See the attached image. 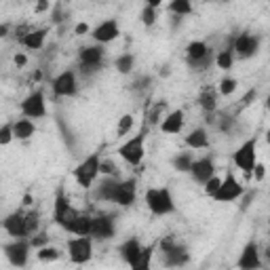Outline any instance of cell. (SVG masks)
<instances>
[{
    "instance_id": "6da1fadb",
    "label": "cell",
    "mask_w": 270,
    "mask_h": 270,
    "mask_svg": "<svg viewBox=\"0 0 270 270\" xmlns=\"http://www.w3.org/2000/svg\"><path fill=\"white\" fill-rule=\"evenodd\" d=\"M232 161L247 177H253V167L258 165V137L253 135V137L243 141L237 148V152L232 154Z\"/></svg>"
},
{
    "instance_id": "7a4b0ae2",
    "label": "cell",
    "mask_w": 270,
    "mask_h": 270,
    "mask_svg": "<svg viewBox=\"0 0 270 270\" xmlns=\"http://www.w3.org/2000/svg\"><path fill=\"white\" fill-rule=\"evenodd\" d=\"M146 207L154 216H169L175 211V201L169 188H148L146 190Z\"/></svg>"
},
{
    "instance_id": "3957f363",
    "label": "cell",
    "mask_w": 270,
    "mask_h": 270,
    "mask_svg": "<svg viewBox=\"0 0 270 270\" xmlns=\"http://www.w3.org/2000/svg\"><path fill=\"white\" fill-rule=\"evenodd\" d=\"M76 216H78V211L72 207V205H70L63 186H57V192H55V203H53V222L66 230L68 226L74 222Z\"/></svg>"
},
{
    "instance_id": "277c9868",
    "label": "cell",
    "mask_w": 270,
    "mask_h": 270,
    "mask_svg": "<svg viewBox=\"0 0 270 270\" xmlns=\"http://www.w3.org/2000/svg\"><path fill=\"white\" fill-rule=\"evenodd\" d=\"M78 61H81V72L84 76H91L102 70L104 66V49L102 45H93V47H82L78 49Z\"/></svg>"
},
{
    "instance_id": "5b68a950",
    "label": "cell",
    "mask_w": 270,
    "mask_h": 270,
    "mask_svg": "<svg viewBox=\"0 0 270 270\" xmlns=\"http://www.w3.org/2000/svg\"><path fill=\"white\" fill-rule=\"evenodd\" d=\"M99 165H102V156H99V152H93L91 156H87V159L74 169V177H76L78 186H82V188L93 186V182L99 175Z\"/></svg>"
},
{
    "instance_id": "8992f818",
    "label": "cell",
    "mask_w": 270,
    "mask_h": 270,
    "mask_svg": "<svg viewBox=\"0 0 270 270\" xmlns=\"http://www.w3.org/2000/svg\"><path fill=\"white\" fill-rule=\"evenodd\" d=\"M144 141H146V133L141 131V133H137L135 137H131L129 141H125V144L118 148V156L127 162V165H131V167L141 165V161H144V154H146Z\"/></svg>"
},
{
    "instance_id": "52a82bcc",
    "label": "cell",
    "mask_w": 270,
    "mask_h": 270,
    "mask_svg": "<svg viewBox=\"0 0 270 270\" xmlns=\"http://www.w3.org/2000/svg\"><path fill=\"white\" fill-rule=\"evenodd\" d=\"M68 253H70V260H72L74 264H84V262H89L91 255H93V237L87 234V237L70 239L68 241Z\"/></svg>"
},
{
    "instance_id": "ba28073f",
    "label": "cell",
    "mask_w": 270,
    "mask_h": 270,
    "mask_svg": "<svg viewBox=\"0 0 270 270\" xmlns=\"http://www.w3.org/2000/svg\"><path fill=\"white\" fill-rule=\"evenodd\" d=\"M228 45L234 49V55H239V57H243V59H249L258 53L260 36H253V34H249V32H243V34H239V36L234 34Z\"/></svg>"
},
{
    "instance_id": "9c48e42d",
    "label": "cell",
    "mask_w": 270,
    "mask_h": 270,
    "mask_svg": "<svg viewBox=\"0 0 270 270\" xmlns=\"http://www.w3.org/2000/svg\"><path fill=\"white\" fill-rule=\"evenodd\" d=\"M243 194H245V188L241 186V182H237V177L232 175V171H228L222 177V186H219L217 194L213 196V201H217V203H232V201H237V198H241Z\"/></svg>"
},
{
    "instance_id": "30bf717a",
    "label": "cell",
    "mask_w": 270,
    "mask_h": 270,
    "mask_svg": "<svg viewBox=\"0 0 270 270\" xmlns=\"http://www.w3.org/2000/svg\"><path fill=\"white\" fill-rule=\"evenodd\" d=\"M21 114L27 118H42L47 116V102L42 91H34L21 102Z\"/></svg>"
},
{
    "instance_id": "8fae6325",
    "label": "cell",
    "mask_w": 270,
    "mask_h": 270,
    "mask_svg": "<svg viewBox=\"0 0 270 270\" xmlns=\"http://www.w3.org/2000/svg\"><path fill=\"white\" fill-rule=\"evenodd\" d=\"M30 249H32L30 239H15V243L4 245V253H6V258H9V262L19 268H24L27 264V253H30Z\"/></svg>"
},
{
    "instance_id": "7c38bea8",
    "label": "cell",
    "mask_w": 270,
    "mask_h": 270,
    "mask_svg": "<svg viewBox=\"0 0 270 270\" xmlns=\"http://www.w3.org/2000/svg\"><path fill=\"white\" fill-rule=\"evenodd\" d=\"M51 84H53V93L57 97H72V95H76V91H78L76 72H74V70H66V72H61Z\"/></svg>"
},
{
    "instance_id": "4fadbf2b",
    "label": "cell",
    "mask_w": 270,
    "mask_h": 270,
    "mask_svg": "<svg viewBox=\"0 0 270 270\" xmlns=\"http://www.w3.org/2000/svg\"><path fill=\"white\" fill-rule=\"evenodd\" d=\"M114 217L110 213H99V216L93 217V226H91V237L97 241H108L114 237Z\"/></svg>"
},
{
    "instance_id": "5bb4252c",
    "label": "cell",
    "mask_w": 270,
    "mask_h": 270,
    "mask_svg": "<svg viewBox=\"0 0 270 270\" xmlns=\"http://www.w3.org/2000/svg\"><path fill=\"white\" fill-rule=\"evenodd\" d=\"M2 228L9 232L11 237H15V239H30V234H27V226H26V213L21 209L13 211L11 216L4 217Z\"/></svg>"
},
{
    "instance_id": "9a60e30c",
    "label": "cell",
    "mask_w": 270,
    "mask_h": 270,
    "mask_svg": "<svg viewBox=\"0 0 270 270\" xmlns=\"http://www.w3.org/2000/svg\"><path fill=\"white\" fill-rule=\"evenodd\" d=\"M118 34H120L118 21L116 19H106L95 27L93 32H91V36H93V40L99 42V45H108V42L118 38Z\"/></svg>"
},
{
    "instance_id": "2e32d148",
    "label": "cell",
    "mask_w": 270,
    "mask_h": 270,
    "mask_svg": "<svg viewBox=\"0 0 270 270\" xmlns=\"http://www.w3.org/2000/svg\"><path fill=\"white\" fill-rule=\"evenodd\" d=\"M237 266L243 268V270H253V268H262V266H264V264H262V260H260V247H258L255 241H249V243L243 247Z\"/></svg>"
},
{
    "instance_id": "e0dca14e",
    "label": "cell",
    "mask_w": 270,
    "mask_h": 270,
    "mask_svg": "<svg viewBox=\"0 0 270 270\" xmlns=\"http://www.w3.org/2000/svg\"><path fill=\"white\" fill-rule=\"evenodd\" d=\"M190 175H192V180L198 184H205L209 177L216 175V165H213L211 156L207 154V156H203V159L194 161L192 167H190Z\"/></svg>"
},
{
    "instance_id": "ac0fdd59",
    "label": "cell",
    "mask_w": 270,
    "mask_h": 270,
    "mask_svg": "<svg viewBox=\"0 0 270 270\" xmlns=\"http://www.w3.org/2000/svg\"><path fill=\"white\" fill-rule=\"evenodd\" d=\"M120 175H104L102 182L97 186V192H95V198L97 201H106V203H114V196H116V190H118V180Z\"/></svg>"
},
{
    "instance_id": "d6986e66",
    "label": "cell",
    "mask_w": 270,
    "mask_h": 270,
    "mask_svg": "<svg viewBox=\"0 0 270 270\" xmlns=\"http://www.w3.org/2000/svg\"><path fill=\"white\" fill-rule=\"evenodd\" d=\"M135 190H137V182L129 177V180H123L118 184V190H116V196H114V203L120 205V207H131L135 203Z\"/></svg>"
},
{
    "instance_id": "ffe728a7",
    "label": "cell",
    "mask_w": 270,
    "mask_h": 270,
    "mask_svg": "<svg viewBox=\"0 0 270 270\" xmlns=\"http://www.w3.org/2000/svg\"><path fill=\"white\" fill-rule=\"evenodd\" d=\"M141 249H144V247H141V243L133 237V239H127L125 243L118 247V253L123 255V260H125L131 268H135V264H137V260H139V255H141Z\"/></svg>"
},
{
    "instance_id": "44dd1931",
    "label": "cell",
    "mask_w": 270,
    "mask_h": 270,
    "mask_svg": "<svg viewBox=\"0 0 270 270\" xmlns=\"http://www.w3.org/2000/svg\"><path fill=\"white\" fill-rule=\"evenodd\" d=\"M182 127H184V112L182 110H173V112H169V114L162 118L161 131L169 133V135H175V133L182 131Z\"/></svg>"
},
{
    "instance_id": "7402d4cb",
    "label": "cell",
    "mask_w": 270,
    "mask_h": 270,
    "mask_svg": "<svg viewBox=\"0 0 270 270\" xmlns=\"http://www.w3.org/2000/svg\"><path fill=\"white\" fill-rule=\"evenodd\" d=\"M47 34H49V27H38V30H30L19 42H21V45H24L26 49H30V51H38V49H42V45H45Z\"/></svg>"
},
{
    "instance_id": "603a6c76",
    "label": "cell",
    "mask_w": 270,
    "mask_h": 270,
    "mask_svg": "<svg viewBox=\"0 0 270 270\" xmlns=\"http://www.w3.org/2000/svg\"><path fill=\"white\" fill-rule=\"evenodd\" d=\"M91 226H93V217L84 216V213H78L74 217V222L66 228V232L76 234V237H87V234H91Z\"/></svg>"
},
{
    "instance_id": "cb8c5ba5",
    "label": "cell",
    "mask_w": 270,
    "mask_h": 270,
    "mask_svg": "<svg viewBox=\"0 0 270 270\" xmlns=\"http://www.w3.org/2000/svg\"><path fill=\"white\" fill-rule=\"evenodd\" d=\"M186 146L190 150H205L209 148V135H207V129L205 127H196L192 133L186 135Z\"/></svg>"
},
{
    "instance_id": "d4e9b609",
    "label": "cell",
    "mask_w": 270,
    "mask_h": 270,
    "mask_svg": "<svg viewBox=\"0 0 270 270\" xmlns=\"http://www.w3.org/2000/svg\"><path fill=\"white\" fill-rule=\"evenodd\" d=\"M162 255H165V260H162V262H165V266H184V264H186V262L190 260L188 249H186L184 245H180V243H177L173 249L165 251Z\"/></svg>"
},
{
    "instance_id": "484cf974",
    "label": "cell",
    "mask_w": 270,
    "mask_h": 270,
    "mask_svg": "<svg viewBox=\"0 0 270 270\" xmlns=\"http://www.w3.org/2000/svg\"><path fill=\"white\" fill-rule=\"evenodd\" d=\"M209 53H211V49L207 47V42H203V40H192L186 47V57H188L190 66L196 63V61H201V59H205Z\"/></svg>"
},
{
    "instance_id": "4316f807",
    "label": "cell",
    "mask_w": 270,
    "mask_h": 270,
    "mask_svg": "<svg viewBox=\"0 0 270 270\" xmlns=\"http://www.w3.org/2000/svg\"><path fill=\"white\" fill-rule=\"evenodd\" d=\"M13 131H15V139H30L36 133V125L30 118H19L17 123H13Z\"/></svg>"
},
{
    "instance_id": "83f0119b",
    "label": "cell",
    "mask_w": 270,
    "mask_h": 270,
    "mask_svg": "<svg viewBox=\"0 0 270 270\" xmlns=\"http://www.w3.org/2000/svg\"><path fill=\"white\" fill-rule=\"evenodd\" d=\"M198 106L203 108V112H207V114H213V112L217 110V102H216V93L209 89L201 91V95H198Z\"/></svg>"
},
{
    "instance_id": "f1b7e54d",
    "label": "cell",
    "mask_w": 270,
    "mask_h": 270,
    "mask_svg": "<svg viewBox=\"0 0 270 270\" xmlns=\"http://www.w3.org/2000/svg\"><path fill=\"white\" fill-rule=\"evenodd\" d=\"M216 66L219 70H230L234 66V49L230 45L226 49H222V51L216 55Z\"/></svg>"
},
{
    "instance_id": "f546056e",
    "label": "cell",
    "mask_w": 270,
    "mask_h": 270,
    "mask_svg": "<svg viewBox=\"0 0 270 270\" xmlns=\"http://www.w3.org/2000/svg\"><path fill=\"white\" fill-rule=\"evenodd\" d=\"M173 169H177V171H182V173H190V167H192V162H194V159H192V152H180L177 156H173Z\"/></svg>"
},
{
    "instance_id": "4dcf8cb0",
    "label": "cell",
    "mask_w": 270,
    "mask_h": 270,
    "mask_svg": "<svg viewBox=\"0 0 270 270\" xmlns=\"http://www.w3.org/2000/svg\"><path fill=\"white\" fill-rule=\"evenodd\" d=\"M169 13L182 15V17L190 15V13H192V0H171V2H169Z\"/></svg>"
},
{
    "instance_id": "1f68e13d",
    "label": "cell",
    "mask_w": 270,
    "mask_h": 270,
    "mask_svg": "<svg viewBox=\"0 0 270 270\" xmlns=\"http://www.w3.org/2000/svg\"><path fill=\"white\" fill-rule=\"evenodd\" d=\"M114 66L120 74H129L131 70L135 68V57H133V53H123V55H118L116 61H114Z\"/></svg>"
},
{
    "instance_id": "d6a6232c",
    "label": "cell",
    "mask_w": 270,
    "mask_h": 270,
    "mask_svg": "<svg viewBox=\"0 0 270 270\" xmlns=\"http://www.w3.org/2000/svg\"><path fill=\"white\" fill-rule=\"evenodd\" d=\"M237 78H232V76H224L222 81H219L217 84V91H219V95H224V97H230L234 91H237Z\"/></svg>"
},
{
    "instance_id": "836d02e7",
    "label": "cell",
    "mask_w": 270,
    "mask_h": 270,
    "mask_svg": "<svg viewBox=\"0 0 270 270\" xmlns=\"http://www.w3.org/2000/svg\"><path fill=\"white\" fill-rule=\"evenodd\" d=\"M36 255H38L40 262H55V260L61 258V251L57 249V247H49V245H45V247H40Z\"/></svg>"
},
{
    "instance_id": "e575fe53",
    "label": "cell",
    "mask_w": 270,
    "mask_h": 270,
    "mask_svg": "<svg viewBox=\"0 0 270 270\" xmlns=\"http://www.w3.org/2000/svg\"><path fill=\"white\" fill-rule=\"evenodd\" d=\"M152 253H154V245L144 247V249H141L139 260H137V264H135V268H139V270H148V268H150V258H152Z\"/></svg>"
},
{
    "instance_id": "d590c367",
    "label": "cell",
    "mask_w": 270,
    "mask_h": 270,
    "mask_svg": "<svg viewBox=\"0 0 270 270\" xmlns=\"http://www.w3.org/2000/svg\"><path fill=\"white\" fill-rule=\"evenodd\" d=\"M133 129V114H123L118 118V127H116V133L118 137H123V135H127Z\"/></svg>"
},
{
    "instance_id": "8d00e7d4",
    "label": "cell",
    "mask_w": 270,
    "mask_h": 270,
    "mask_svg": "<svg viewBox=\"0 0 270 270\" xmlns=\"http://www.w3.org/2000/svg\"><path fill=\"white\" fill-rule=\"evenodd\" d=\"M203 186H205V194H207V196H216L217 194V190H219V186H222V177H217V175H213V177H209V180L207 182H205L203 184Z\"/></svg>"
},
{
    "instance_id": "74e56055",
    "label": "cell",
    "mask_w": 270,
    "mask_h": 270,
    "mask_svg": "<svg viewBox=\"0 0 270 270\" xmlns=\"http://www.w3.org/2000/svg\"><path fill=\"white\" fill-rule=\"evenodd\" d=\"M26 226H27V234H36L38 230V226H40V216L36 211H30V213H26Z\"/></svg>"
},
{
    "instance_id": "f35d334b",
    "label": "cell",
    "mask_w": 270,
    "mask_h": 270,
    "mask_svg": "<svg viewBox=\"0 0 270 270\" xmlns=\"http://www.w3.org/2000/svg\"><path fill=\"white\" fill-rule=\"evenodd\" d=\"M154 21H156V9L150 4H146L144 11H141V24H144L146 27H152Z\"/></svg>"
},
{
    "instance_id": "ab89813d",
    "label": "cell",
    "mask_w": 270,
    "mask_h": 270,
    "mask_svg": "<svg viewBox=\"0 0 270 270\" xmlns=\"http://www.w3.org/2000/svg\"><path fill=\"white\" fill-rule=\"evenodd\" d=\"M13 137H15V131H13V123H4L2 129H0V144H2V146L11 144Z\"/></svg>"
},
{
    "instance_id": "60d3db41",
    "label": "cell",
    "mask_w": 270,
    "mask_h": 270,
    "mask_svg": "<svg viewBox=\"0 0 270 270\" xmlns=\"http://www.w3.org/2000/svg\"><path fill=\"white\" fill-rule=\"evenodd\" d=\"M99 173H102V175H120L118 167H116L110 159H102V165H99Z\"/></svg>"
},
{
    "instance_id": "b9f144b4",
    "label": "cell",
    "mask_w": 270,
    "mask_h": 270,
    "mask_svg": "<svg viewBox=\"0 0 270 270\" xmlns=\"http://www.w3.org/2000/svg\"><path fill=\"white\" fill-rule=\"evenodd\" d=\"M30 245L34 247V249H40V247L49 245V237H47L45 232H40V234H32V237H30Z\"/></svg>"
},
{
    "instance_id": "7bdbcfd3",
    "label": "cell",
    "mask_w": 270,
    "mask_h": 270,
    "mask_svg": "<svg viewBox=\"0 0 270 270\" xmlns=\"http://www.w3.org/2000/svg\"><path fill=\"white\" fill-rule=\"evenodd\" d=\"M177 245V241H175V237H162V241H161V253H165V251H169V249H173V247Z\"/></svg>"
},
{
    "instance_id": "ee69618b",
    "label": "cell",
    "mask_w": 270,
    "mask_h": 270,
    "mask_svg": "<svg viewBox=\"0 0 270 270\" xmlns=\"http://www.w3.org/2000/svg\"><path fill=\"white\" fill-rule=\"evenodd\" d=\"M264 175H266V167L262 165V162H258V165L253 167V180L255 182H262V180H264Z\"/></svg>"
},
{
    "instance_id": "f6af8a7d",
    "label": "cell",
    "mask_w": 270,
    "mask_h": 270,
    "mask_svg": "<svg viewBox=\"0 0 270 270\" xmlns=\"http://www.w3.org/2000/svg\"><path fill=\"white\" fill-rule=\"evenodd\" d=\"M230 127H232V118H230V116L219 118V123H217V129H219V131H228Z\"/></svg>"
},
{
    "instance_id": "bcb514c9",
    "label": "cell",
    "mask_w": 270,
    "mask_h": 270,
    "mask_svg": "<svg viewBox=\"0 0 270 270\" xmlns=\"http://www.w3.org/2000/svg\"><path fill=\"white\" fill-rule=\"evenodd\" d=\"M74 34H76V36H84V34H89V24H84V21H82V24H78L74 27Z\"/></svg>"
},
{
    "instance_id": "7dc6e473",
    "label": "cell",
    "mask_w": 270,
    "mask_h": 270,
    "mask_svg": "<svg viewBox=\"0 0 270 270\" xmlns=\"http://www.w3.org/2000/svg\"><path fill=\"white\" fill-rule=\"evenodd\" d=\"M49 4H51L49 0H36V6H34V11H36V13H45V11L49 9Z\"/></svg>"
},
{
    "instance_id": "c3c4849f",
    "label": "cell",
    "mask_w": 270,
    "mask_h": 270,
    "mask_svg": "<svg viewBox=\"0 0 270 270\" xmlns=\"http://www.w3.org/2000/svg\"><path fill=\"white\" fill-rule=\"evenodd\" d=\"M255 95H258V91H255V89H249V91H247V95L241 99V102H243V106H249L251 99H255Z\"/></svg>"
},
{
    "instance_id": "681fc988",
    "label": "cell",
    "mask_w": 270,
    "mask_h": 270,
    "mask_svg": "<svg viewBox=\"0 0 270 270\" xmlns=\"http://www.w3.org/2000/svg\"><path fill=\"white\" fill-rule=\"evenodd\" d=\"M148 82H150V81H148V76H144V78H139L137 82H133V89H135V91H141V89L148 87Z\"/></svg>"
},
{
    "instance_id": "f907efd6",
    "label": "cell",
    "mask_w": 270,
    "mask_h": 270,
    "mask_svg": "<svg viewBox=\"0 0 270 270\" xmlns=\"http://www.w3.org/2000/svg\"><path fill=\"white\" fill-rule=\"evenodd\" d=\"M26 63H27V57H26V55H24V53H17V55H15V66L24 68Z\"/></svg>"
},
{
    "instance_id": "816d5d0a",
    "label": "cell",
    "mask_w": 270,
    "mask_h": 270,
    "mask_svg": "<svg viewBox=\"0 0 270 270\" xmlns=\"http://www.w3.org/2000/svg\"><path fill=\"white\" fill-rule=\"evenodd\" d=\"M0 36H9V26H6V24H2V26H0Z\"/></svg>"
},
{
    "instance_id": "f5cc1de1",
    "label": "cell",
    "mask_w": 270,
    "mask_h": 270,
    "mask_svg": "<svg viewBox=\"0 0 270 270\" xmlns=\"http://www.w3.org/2000/svg\"><path fill=\"white\" fill-rule=\"evenodd\" d=\"M146 4H150V6H154V9H159V6L162 4V0H146Z\"/></svg>"
},
{
    "instance_id": "db71d44e",
    "label": "cell",
    "mask_w": 270,
    "mask_h": 270,
    "mask_svg": "<svg viewBox=\"0 0 270 270\" xmlns=\"http://www.w3.org/2000/svg\"><path fill=\"white\" fill-rule=\"evenodd\" d=\"M34 203V198H32V194H26L24 196V205H26V207H30V205Z\"/></svg>"
},
{
    "instance_id": "11a10c76",
    "label": "cell",
    "mask_w": 270,
    "mask_h": 270,
    "mask_svg": "<svg viewBox=\"0 0 270 270\" xmlns=\"http://www.w3.org/2000/svg\"><path fill=\"white\" fill-rule=\"evenodd\" d=\"M266 260H268V264H270V247H266Z\"/></svg>"
},
{
    "instance_id": "9f6ffc18",
    "label": "cell",
    "mask_w": 270,
    "mask_h": 270,
    "mask_svg": "<svg viewBox=\"0 0 270 270\" xmlns=\"http://www.w3.org/2000/svg\"><path fill=\"white\" fill-rule=\"evenodd\" d=\"M266 108H268V112H270V95L266 97Z\"/></svg>"
},
{
    "instance_id": "6f0895ef",
    "label": "cell",
    "mask_w": 270,
    "mask_h": 270,
    "mask_svg": "<svg viewBox=\"0 0 270 270\" xmlns=\"http://www.w3.org/2000/svg\"><path fill=\"white\" fill-rule=\"evenodd\" d=\"M266 139H268V144H270V129L266 131Z\"/></svg>"
},
{
    "instance_id": "680465c9",
    "label": "cell",
    "mask_w": 270,
    "mask_h": 270,
    "mask_svg": "<svg viewBox=\"0 0 270 270\" xmlns=\"http://www.w3.org/2000/svg\"><path fill=\"white\" fill-rule=\"evenodd\" d=\"M222 2H230V0H222Z\"/></svg>"
},
{
    "instance_id": "91938a15",
    "label": "cell",
    "mask_w": 270,
    "mask_h": 270,
    "mask_svg": "<svg viewBox=\"0 0 270 270\" xmlns=\"http://www.w3.org/2000/svg\"><path fill=\"white\" fill-rule=\"evenodd\" d=\"M205 2H211V0H205Z\"/></svg>"
},
{
    "instance_id": "94428289",
    "label": "cell",
    "mask_w": 270,
    "mask_h": 270,
    "mask_svg": "<svg viewBox=\"0 0 270 270\" xmlns=\"http://www.w3.org/2000/svg\"><path fill=\"white\" fill-rule=\"evenodd\" d=\"M34 2H36V0H34Z\"/></svg>"
}]
</instances>
